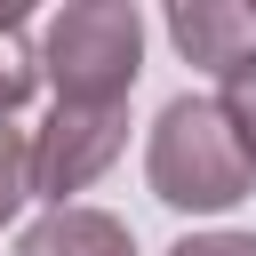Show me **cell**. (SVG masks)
<instances>
[{
  "instance_id": "obj_2",
  "label": "cell",
  "mask_w": 256,
  "mask_h": 256,
  "mask_svg": "<svg viewBox=\"0 0 256 256\" xmlns=\"http://www.w3.org/2000/svg\"><path fill=\"white\" fill-rule=\"evenodd\" d=\"M144 64V16L136 0H72L40 24V80L56 104H128Z\"/></svg>"
},
{
  "instance_id": "obj_4",
  "label": "cell",
  "mask_w": 256,
  "mask_h": 256,
  "mask_svg": "<svg viewBox=\"0 0 256 256\" xmlns=\"http://www.w3.org/2000/svg\"><path fill=\"white\" fill-rule=\"evenodd\" d=\"M168 40L184 48V64L232 80L256 56V8H240V0H176L168 8Z\"/></svg>"
},
{
  "instance_id": "obj_1",
  "label": "cell",
  "mask_w": 256,
  "mask_h": 256,
  "mask_svg": "<svg viewBox=\"0 0 256 256\" xmlns=\"http://www.w3.org/2000/svg\"><path fill=\"white\" fill-rule=\"evenodd\" d=\"M144 176L168 208L184 216H224L256 192V160L240 144V128L224 120L216 96H176L160 120H152V152H144Z\"/></svg>"
},
{
  "instance_id": "obj_6",
  "label": "cell",
  "mask_w": 256,
  "mask_h": 256,
  "mask_svg": "<svg viewBox=\"0 0 256 256\" xmlns=\"http://www.w3.org/2000/svg\"><path fill=\"white\" fill-rule=\"evenodd\" d=\"M40 88V48H24V8H0V120L24 112Z\"/></svg>"
},
{
  "instance_id": "obj_8",
  "label": "cell",
  "mask_w": 256,
  "mask_h": 256,
  "mask_svg": "<svg viewBox=\"0 0 256 256\" xmlns=\"http://www.w3.org/2000/svg\"><path fill=\"white\" fill-rule=\"evenodd\" d=\"M216 104H224V120L240 128V144H248V160H256V56H248V64L216 88Z\"/></svg>"
},
{
  "instance_id": "obj_7",
  "label": "cell",
  "mask_w": 256,
  "mask_h": 256,
  "mask_svg": "<svg viewBox=\"0 0 256 256\" xmlns=\"http://www.w3.org/2000/svg\"><path fill=\"white\" fill-rule=\"evenodd\" d=\"M24 200H40V192H32V136L0 128V224H8Z\"/></svg>"
},
{
  "instance_id": "obj_3",
  "label": "cell",
  "mask_w": 256,
  "mask_h": 256,
  "mask_svg": "<svg viewBox=\"0 0 256 256\" xmlns=\"http://www.w3.org/2000/svg\"><path fill=\"white\" fill-rule=\"evenodd\" d=\"M128 144V104H56L32 136V192L48 208H72V192H88Z\"/></svg>"
},
{
  "instance_id": "obj_5",
  "label": "cell",
  "mask_w": 256,
  "mask_h": 256,
  "mask_svg": "<svg viewBox=\"0 0 256 256\" xmlns=\"http://www.w3.org/2000/svg\"><path fill=\"white\" fill-rule=\"evenodd\" d=\"M16 256H136V232L120 224V216H104V208H48L24 240H16Z\"/></svg>"
},
{
  "instance_id": "obj_9",
  "label": "cell",
  "mask_w": 256,
  "mask_h": 256,
  "mask_svg": "<svg viewBox=\"0 0 256 256\" xmlns=\"http://www.w3.org/2000/svg\"><path fill=\"white\" fill-rule=\"evenodd\" d=\"M168 256H256V232H192Z\"/></svg>"
}]
</instances>
